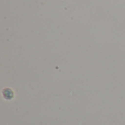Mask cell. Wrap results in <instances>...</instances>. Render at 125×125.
<instances>
[{
    "instance_id": "1",
    "label": "cell",
    "mask_w": 125,
    "mask_h": 125,
    "mask_svg": "<svg viewBox=\"0 0 125 125\" xmlns=\"http://www.w3.org/2000/svg\"><path fill=\"white\" fill-rule=\"evenodd\" d=\"M2 93H3L4 98H6V99L10 100L13 97V92L10 89H4L3 90Z\"/></svg>"
}]
</instances>
